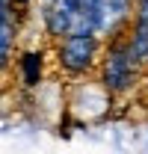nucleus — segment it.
<instances>
[{"label":"nucleus","instance_id":"nucleus-1","mask_svg":"<svg viewBox=\"0 0 148 154\" xmlns=\"http://www.w3.org/2000/svg\"><path fill=\"white\" fill-rule=\"evenodd\" d=\"M148 65L133 54L128 42V30L125 33H116V36L104 38V51H101V62H98V80L104 83V89L113 98H122L133 92L139 83H142V71Z\"/></svg>","mask_w":148,"mask_h":154},{"label":"nucleus","instance_id":"nucleus-2","mask_svg":"<svg viewBox=\"0 0 148 154\" xmlns=\"http://www.w3.org/2000/svg\"><path fill=\"white\" fill-rule=\"evenodd\" d=\"M101 51H104V38L98 33H68L59 38L56 59L62 71H68L71 77H83L101 62Z\"/></svg>","mask_w":148,"mask_h":154},{"label":"nucleus","instance_id":"nucleus-3","mask_svg":"<svg viewBox=\"0 0 148 154\" xmlns=\"http://www.w3.org/2000/svg\"><path fill=\"white\" fill-rule=\"evenodd\" d=\"M18 74L24 86H39L42 83V74H45V54L42 51H24L18 57Z\"/></svg>","mask_w":148,"mask_h":154},{"label":"nucleus","instance_id":"nucleus-4","mask_svg":"<svg viewBox=\"0 0 148 154\" xmlns=\"http://www.w3.org/2000/svg\"><path fill=\"white\" fill-rule=\"evenodd\" d=\"M15 33H18V24L9 18H0V68L9 65L12 59V51H15Z\"/></svg>","mask_w":148,"mask_h":154}]
</instances>
